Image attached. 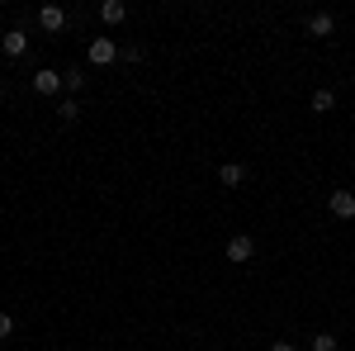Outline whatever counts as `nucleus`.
Instances as JSON below:
<instances>
[{"label": "nucleus", "instance_id": "obj_1", "mask_svg": "<svg viewBox=\"0 0 355 351\" xmlns=\"http://www.w3.org/2000/svg\"><path fill=\"white\" fill-rule=\"evenodd\" d=\"M119 53H123V48H119L114 38H90V67H114Z\"/></svg>", "mask_w": 355, "mask_h": 351}, {"label": "nucleus", "instance_id": "obj_2", "mask_svg": "<svg viewBox=\"0 0 355 351\" xmlns=\"http://www.w3.org/2000/svg\"><path fill=\"white\" fill-rule=\"evenodd\" d=\"M33 90H38V95H62V90H67V76L53 72V67H38V72H33Z\"/></svg>", "mask_w": 355, "mask_h": 351}, {"label": "nucleus", "instance_id": "obj_3", "mask_svg": "<svg viewBox=\"0 0 355 351\" xmlns=\"http://www.w3.org/2000/svg\"><path fill=\"white\" fill-rule=\"evenodd\" d=\"M38 28H43V33H62V28H67V10H62V5H43V10H38Z\"/></svg>", "mask_w": 355, "mask_h": 351}, {"label": "nucleus", "instance_id": "obj_4", "mask_svg": "<svg viewBox=\"0 0 355 351\" xmlns=\"http://www.w3.org/2000/svg\"><path fill=\"white\" fill-rule=\"evenodd\" d=\"M251 256H256V243H251L246 233H237V238L227 243V261H232V266H246Z\"/></svg>", "mask_w": 355, "mask_h": 351}, {"label": "nucleus", "instance_id": "obj_5", "mask_svg": "<svg viewBox=\"0 0 355 351\" xmlns=\"http://www.w3.org/2000/svg\"><path fill=\"white\" fill-rule=\"evenodd\" d=\"M327 209H331V218H355V190H331Z\"/></svg>", "mask_w": 355, "mask_h": 351}, {"label": "nucleus", "instance_id": "obj_6", "mask_svg": "<svg viewBox=\"0 0 355 351\" xmlns=\"http://www.w3.org/2000/svg\"><path fill=\"white\" fill-rule=\"evenodd\" d=\"M0 53H5V57H24L28 53V33H24V28H10V33L0 38Z\"/></svg>", "mask_w": 355, "mask_h": 351}, {"label": "nucleus", "instance_id": "obj_7", "mask_svg": "<svg viewBox=\"0 0 355 351\" xmlns=\"http://www.w3.org/2000/svg\"><path fill=\"white\" fill-rule=\"evenodd\" d=\"M100 19H105V24H123V19H128V5H123V0H105V5H100Z\"/></svg>", "mask_w": 355, "mask_h": 351}, {"label": "nucleus", "instance_id": "obj_8", "mask_svg": "<svg viewBox=\"0 0 355 351\" xmlns=\"http://www.w3.org/2000/svg\"><path fill=\"white\" fill-rule=\"evenodd\" d=\"M218 181H223V186H227V190H237V186H242V181H246V166H242V162H227V166H223V171H218Z\"/></svg>", "mask_w": 355, "mask_h": 351}, {"label": "nucleus", "instance_id": "obj_9", "mask_svg": "<svg viewBox=\"0 0 355 351\" xmlns=\"http://www.w3.org/2000/svg\"><path fill=\"white\" fill-rule=\"evenodd\" d=\"M308 33H313V38H331V33H336V19H331V15H313V19H308Z\"/></svg>", "mask_w": 355, "mask_h": 351}, {"label": "nucleus", "instance_id": "obj_10", "mask_svg": "<svg viewBox=\"0 0 355 351\" xmlns=\"http://www.w3.org/2000/svg\"><path fill=\"white\" fill-rule=\"evenodd\" d=\"M57 119H62V124H76V119H81V100H76V95H67V100L57 105Z\"/></svg>", "mask_w": 355, "mask_h": 351}, {"label": "nucleus", "instance_id": "obj_11", "mask_svg": "<svg viewBox=\"0 0 355 351\" xmlns=\"http://www.w3.org/2000/svg\"><path fill=\"white\" fill-rule=\"evenodd\" d=\"M308 105H313V114H331V109H336V95H331V90H313Z\"/></svg>", "mask_w": 355, "mask_h": 351}, {"label": "nucleus", "instance_id": "obj_12", "mask_svg": "<svg viewBox=\"0 0 355 351\" xmlns=\"http://www.w3.org/2000/svg\"><path fill=\"white\" fill-rule=\"evenodd\" d=\"M62 76H67V90H71V95H81V90H85V72H81V67H71V72H62Z\"/></svg>", "mask_w": 355, "mask_h": 351}, {"label": "nucleus", "instance_id": "obj_13", "mask_svg": "<svg viewBox=\"0 0 355 351\" xmlns=\"http://www.w3.org/2000/svg\"><path fill=\"white\" fill-rule=\"evenodd\" d=\"M308 347H313V351H341V342H336L331 332H318V337H313Z\"/></svg>", "mask_w": 355, "mask_h": 351}, {"label": "nucleus", "instance_id": "obj_14", "mask_svg": "<svg viewBox=\"0 0 355 351\" xmlns=\"http://www.w3.org/2000/svg\"><path fill=\"white\" fill-rule=\"evenodd\" d=\"M119 57H123V62H142V48H137V43H128V48H123Z\"/></svg>", "mask_w": 355, "mask_h": 351}, {"label": "nucleus", "instance_id": "obj_15", "mask_svg": "<svg viewBox=\"0 0 355 351\" xmlns=\"http://www.w3.org/2000/svg\"><path fill=\"white\" fill-rule=\"evenodd\" d=\"M10 332H15V318H10V313H0V342H5Z\"/></svg>", "mask_w": 355, "mask_h": 351}, {"label": "nucleus", "instance_id": "obj_16", "mask_svg": "<svg viewBox=\"0 0 355 351\" xmlns=\"http://www.w3.org/2000/svg\"><path fill=\"white\" fill-rule=\"evenodd\" d=\"M270 351H299L294 342H270Z\"/></svg>", "mask_w": 355, "mask_h": 351}]
</instances>
